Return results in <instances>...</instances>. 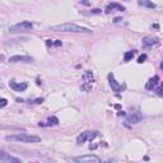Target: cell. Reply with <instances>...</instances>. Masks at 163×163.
<instances>
[{
	"label": "cell",
	"instance_id": "cell-1",
	"mask_svg": "<svg viewBox=\"0 0 163 163\" xmlns=\"http://www.w3.org/2000/svg\"><path fill=\"white\" fill-rule=\"evenodd\" d=\"M51 31L56 32H69V33H84V34H89L92 31L87 27H82L78 26L75 23H62V24H56L51 27Z\"/></svg>",
	"mask_w": 163,
	"mask_h": 163
},
{
	"label": "cell",
	"instance_id": "cell-2",
	"mask_svg": "<svg viewBox=\"0 0 163 163\" xmlns=\"http://www.w3.org/2000/svg\"><path fill=\"white\" fill-rule=\"evenodd\" d=\"M5 140H8V141H19V143H40L41 136L32 135V134H27V133H19V134H14V135L5 136Z\"/></svg>",
	"mask_w": 163,
	"mask_h": 163
},
{
	"label": "cell",
	"instance_id": "cell-3",
	"mask_svg": "<svg viewBox=\"0 0 163 163\" xmlns=\"http://www.w3.org/2000/svg\"><path fill=\"white\" fill-rule=\"evenodd\" d=\"M33 30V23L30 20H23L20 23H17L9 28L10 33H20V32H30Z\"/></svg>",
	"mask_w": 163,
	"mask_h": 163
},
{
	"label": "cell",
	"instance_id": "cell-4",
	"mask_svg": "<svg viewBox=\"0 0 163 163\" xmlns=\"http://www.w3.org/2000/svg\"><path fill=\"white\" fill-rule=\"evenodd\" d=\"M100 135V131L97 130H87V131H83L82 134H79L76 138V143L78 144H83L86 141H92L94 138H97Z\"/></svg>",
	"mask_w": 163,
	"mask_h": 163
},
{
	"label": "cell",
	"instance_id": "cell-5",
	"mask_svg": "<svg viewBox=\"0 0 163 163\" xmlns=\"http://www.w3.org/2000/svg\"><path fill=\"white\" fill-rule=\"evenodd\" d=\"M74 162L75 163H102L101 158L94 154H86V155H80V157H75Z\"/></svg>",
	"mask_w": 163,
	"mask_h": 163
},
{
	"label": "cell",
	"instance_id": "cell-6",
	"mask_svg": "<svg viewBox=\"0 0 163 163\" xmlns=\"http://www.w3.org/2000/svg\"><path fill=\"white\" fill-rule=\"evenodd\" d=\"M141 120H143V115H141L140 112H133V113H130V115L126 117L125 125H126V126L136 125V124L141 122Z\"/></svg>",
	"mask_w": 163,
	"mask_h": 163
},
{
	"label": "cell",
	"instance_id": "cell-7",
	"mask_svg": "<svg viewBox=\"0 0 163 163\" xmlns=\"http://www.w3.org/2000/svg\"><path fill=\"white\" fill-rule=\"evenodd\" d=\"M33 59L27 55H14L9 58V62H32Z\"/></svg>",
	"mask_w": 163,
	"mask_h": 163
},
{
	"label": "cell",
	"instance_id": "cell-8",
	"mask_svg": "<svg viewBox=\"0 0 163 163\" xmlns=\"http://www.w3.org/2000/svg\"><path fill=\"white\" fill-rule=\"evenodd\" d=\"M108 82H110V86H111V88H112L113 92H116V93H120V92H122L124 86H122V84H119V83L115 80V76H113V74H108Z\"/></svg>",
	"mask_w": 163,
	"mask_h": 163
},
{
	"label": "cell",
	"instance_id": "cell-9",
	"mask_svg": "<svg viewBox=\"0 0 163 163\" xmlns=\"http://www.w3.org/2000/svg\"><path fill=\"white\" fill-rule=\"evenodd\" d=\"M9 86L13 90H16V92H23L27 89V83H17V82H10L9 83Z\"/></svg>",
	"mask_w": 163,
	"mask_h": 163
},
{
	"label": "cell",
	"instance_id": "cell-10",
	"mask_svg": "<svg viewBox=\"0 0 163 163\" xmlns=\"http://www.w3.org/2000/svg\"><path fill=\"white\" fill-rule=\"evenodd\" d=\"M158 83H159V76H158V75L153 76L152 79H149V82L147 83V89H148V90H154L155 88H157Z\"/></svg>",
	"mask_w": 163,
	"mask_h": 163
},
{
	"label": "cell",
	"instance_id": "cell-11",
	"mask_svg": "<svg viewBox=\"0 0 163 163\" xmlns=\"http://www.w3.org/2000/svg\"><path fill=\"white\" fill-rule=\"evenodd\" d=\"M119 10V12H124L125 10V8L122 5H120V4H117V3H110L108 5H107V8H106V13H110L111 10Z\"/></svg>",
	"mask_w": 163,
	"mask_h": 163
},
{
	"label": "cell",
	"instance_id": "cell-12",
	"mask_svg": "<svg viewBox=\"0 0 163 163\" xmlns=\"http://www.w3.org/2000/svg\"><path fill=\"white\" fill-rule=\"evenodd\" d=\"M159 42V40L157 37H147L143 40V46L144 47H149V46H153V45H157Z\"/></svg>",
	"mask_w": 163,
	"mask_h": 163
},
{
	"label": "cell",
	"instance_id": "cell-13",
	"mask_svg": "<svg viewBox=\"0 0 163 163\" xmlns=\"http://www.w3.org/2000/svg\"><path fill=\"white\" fill-rule=\"evenodd\" d=\"M4 163H23L20 159L16 158V157H13V155H6V158L4 159Z\"/></svg>",
	"mask_w": 163,
	"mask_h": 163
},
{
	"label": "cell",
	"instance_id": "cell-14",
	"mask_svg": "<svg viewBox=\"0 0 163 163\" xmlns=\"http://www.w3.org/2000/svg\"><path fill=\"white\" fill-rule=\"evenodd\" d=\"M135 54H136V51L135 50H133V51H127L126 54H125V56H124V60L127 62V61H130L134 56H135Z\"/></svg>",
	"mask_w": 163,
	"mask_h": 163
},
{
	"label": "cell",
	"instance_id": "cell-15",
	"mask_svg": "<svg viewBox=\"0 0 163 163\" xmlns=\"http://www.w3.org/2000/svg\"><path fill=\"white\" fill-rule=\"evenodd\" d=\"M139 5L148 6V8H151V9H154V8H155V4H154V3H151V2H144V0H140V2H139Z\"/></svg>",
	"mask_w": 163,
	"mask_h": 163
},
{
	"label": "cell",
	"instance_id": "cell-16",
	"mask_svg": "<svg viewBox=\"0 0 163 163\" xmlns=\"http://www.w3.org/2000/svg\"><path fill=\"white\" fill-rule=\"evenodd\" d=\"M58 124H59L58 117H50V119H48V122H47L46 125L50 126V125H58Z\"/></svg>",
	"mask_w": 163,
	"mask_h": 163
},
{
	"label": "cell",
	"instance_id": "cell-17",
	"mask_svg": "<svg viewBox=\"0 0 163 163\" xmlns=\"http://www.w3.org/2000/svg\"><path fill=\"white\" fill-rule=\"evenodd\" d=\"M6 105H8V100H5V98H0V108L5 107Z\"/></svg>",
	"mask_w": 163,
	"mask_h": 163
},
{
	"label": "cell",
	"instance_id": "cell-18",
	"mask_svg": "<svg viewBox=\"0 0 163 163\" xmlns=\"http://www.w3.org/2000/svg\"><path fill=\"white\" fill-rule=\"evenodd\" d=\"M147 60V54H143V55H140L139 56V59H138V62L141 64V62H144Z\"/></svg>",
	"mask_w": 163,
	"mask_h": 163
},
{
	"label": "cell",
	"instance_id": "cell-19",
	"mask_svg": "<svg viewBox=\"0 0 163 163\" xmlns=\"http://www.w3.org/2000/svg\"><path fill=\"white\" fill-rule=\"evenodd\" d=\"M6 155H8V154H6L5 152H3V151H0V162H4V159L6 158Z\"/></svg>",
	"mask_w": 163,
	"mask_h": 163
},
{
	"label": "cell",
	"instance_id": "cell-20",
	"mask_svg": "<svg viewBox=\"0 0 163 163\" xmlns=\"http://www.w3.org/2000/svg\"><path fill=\"white\" fill-rule=\"evenodd\" d=\"M154 90H155V93H157L158 96H163V89H162V87H157Z\"/></svg>",
	"mask_w": 163,
	"mask_h": 163
},
{
	"label": "cell",
	"instance_id": "cell-21",
	"mask_svg": "<svg viewBox=\"0 0 163 163\" xmlns=\"http://www.w3.org/2000/svg\"><path fill=\"white\" fill-rule=\"evenodd\" d=\"M102 10L101 9H93V10H90V13H93V14H98V13H101Z\"/></svg>",
	"mask_w": 163,
	"mask_h": 163
},
{
	"label": "cell",
	"instance_id": "cell-22",
	"mask_svg": "<svg viewBox=\"0 0 163 163\" xmlns=\"http://www.w3.org/2000/svg\"><path fill=\"white\" fill-rule=\"evenodd\" d=\"M60 45H61L60 41H56V42H55V46H60Z\"/></svg>",
	"mask_w": 163,
	"mask_h": 163
},
{
	"label": "cell",
	"instance_id": "cell-23",
	"mask_svg": "<svg viewBox=\"0 0 163 163\" xmlns=\"http://www.w3.org/2000/svg\"><path fill=\"white\" fill-rule=\"evenodd\" d=\"M121 20H122L121 18H116V19H115V22H116V23H119V22H121Z\"/></svg>",
	"mask_w": 163,
	"mask_h": 163
},
{
	"label": "cell",
	"instance_id": "cell-24",
	"mask_svg": "<svg viewBox=\"0 0 163 163\" xmlns=\"http://www.w3.org/2000/svg\"><path fill=\"white\" fill-rule=\"evenodd\" d=\"M3 59H4V56H3V55H0V60H3Z\"/></svg>",
	"mask_w": 163,
	"mask_h": 163
},
{
	"label": "cell",
	"instance_id": "cell-25",
	"mask_svg": "<svg viewBox=\"0 0 163 163\" xmlns=\"http://www.w3.org/2000/svg\"><path fill=\"white\" fill-rule=\"evenodd\" d=\"M103 163H112L111 161H106V162H103Z\"/></svg>",
	"mask_w": 163,
	"mask_h": 163
}]
</instances>
